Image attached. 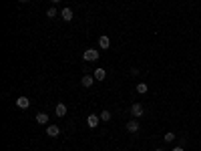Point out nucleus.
Masks as SVG:
<instances>
[{"mask_svg": "<svg viewBox=\"0 0 201 151\" xmlns=\"http://www.w3.org/2000/svg\"><path fill=\"white\" fill-rule=\"evenodd\" d=\"M83 59L87 60V63H95V60H99V50L97 49H87L83 53Z\"/></svg>", "mask_w": 201, "mask_h": 151, "instance_id": "obj_1", "label": "nucleus"}, {"mask_svg": "<svg viewBox=\"0 0 201 151\" xmlns=\"http://www.w3.org/2000/svg\"><path fill=\"white\" fill-rule=\"evenodd\" d=\"M173 151H183V147H173Z\"/></svg>", "mask_w": 201, "mask_h": 151, "instance_id": "obj_17", "label": "nucleus"}, {"mask_svg": "<svg viewBox=\"0 0 201 151\" xmlns=\"http://www.w3.org/2000/svg\"><path fill=\"white\" fill-rule=\"evenodd\" d=\"M99 123H101V115H95V113H91L87 117V125L91 129H95V127H99Z\"/></svg>", "mask_w": 201, "mask_h": 151, "instance_id": "obj_2", "label": "nucleus"}, {"mask_svg": "<svg viewBox=\"0 0 201 151\" xmlns=\"http://www.w3.org/2000/svg\"><path fill=\"white\" fill-rule=\"evenodd\" d=\"M155 151H163V149H161V147H159V149H155Z\"/></svg>", "mask_w": 201, "mask_h": 151, "instance_id": "obj_19", "label": "nucleus"}, {"mask_svg": "<svg viewBox=\"0 0 201 151\" xmlns=\"http://www.w3.org/2000/svg\"><path fill=\"white\" fill-rule=\"evenodd\" d=\"M125 127H127V131H129V133H137V131H139V121L133 119V121H129Z\"/></svg>", "mask_w": 201, "mask_h": 151, "instance_id": "obj_6", "label": "nucleus"}, {"mask_svg": "<svg viewBox=\"0 0 201 151\" xmlns=\"http://www.w3.org/2000/svg\"><path fill=\"white\" fill-rule=\"evenodd\" d=\"M20 2H26V0H20Z\"/></svg>", "mask_w": 201, "mask_h": 151, "instance_id": "obj_20", "label": "nucleus"}, {"mask_svg": "<svg viewBox=\"0 0 201 151\" xmlns=\"http://www.w3.org/2000/svg\"><path fill=\"white\" fill-rule=\"evenodd\" d=\"M147 91H149V87H147V85H145V83H139V85H137V93L145 95V93H147Z\"/></svg>", "mask_w": 201, "mask_h": 151, "instance_id": "obj_13", "label": "nucleus"}, {"mask_svg": "<svg viewBox=\"0 0 201 151\" xmlns=\"http://www.w3.org/2000/svg\"><path fill=\"white\" fill-rule=\"evenodd\" d=\"M46 135L48 137H58L61 135V127H58V125H48V127H46Z\"/></svg>", "mask_w": 201, "mask_h": 151, "instance_id": "obj_5", "label": "nucleus"}, {"mask_svg": "<svg viewBox=\"0 0 201 151\" xmlns=\"http://www.w3.org/2000/svg\"><path fill=\"white\" fill-rule=\"evenodd\" d=\"M173 139H175L173 133H165V141H173Z\"/></svg>", "mask_w": 201, "mask_h": 151, "instance_id": "obj_16", "label": "nucleus"}, {"mask_svg": "<svg viewBox=\"0 0 201 151\" xmlns=\"http://www.w3.org/2000/svg\"><path fill=\"white\" fill-rule=\"evenodd\" d=\"M109 119H111V111L109 109L101 111V121H109Z\"/></svg>", "mask_w": 201, "mask_h": 151, "instance_id": "obj_15", "label": "nucleus"}, {"mask_svg": "<svg viewBox=\"0 0 201 151\" xmlns=\"http://www.w3.org/2000/svg\"><path fill=\"white\" fill-rule=\"evenodd\" d=\"M95 79L97 81H105L107 79V71H105V68H97V71H95Z\"/></svg>", "mask_w": 201, "mask_h": 151, "instance_id": "obj_12", "label": "nucleus"}, {"mask_svg": "<svg viewBox=\"0 0 201 151\" xmlns=\"http://www.w3.org/2000/svg\"><path fill=\"white\" fill-rule=\"evenodd\" d=\"M36 123L38 125H46L48 123V113H36Z\"/></svg>", "mask_w": 201, "mask_h": 151, "instance_id": "obj_9", "label": "nucleus"}, {"mask_svg": "<svg viewBox=\"0 0 201 151\" xmlns=\"http://www.w3.org/2000/svg\"><path fill=\"white\" fill-rule=\"evenodd\" d=\"M54 113H57L58 117H65V115H66V105H65V103H58L57 109H54Z\"/></svg>", "mask_w": 201, "mask_h": 151, "instance_id": "obj_10", "label": "nucleus"}, {"mask_svg": "<svg viewBox=\"0 0 201 151\" xmlns=\"http://www.w3.org/2000/svg\"><path fill=\"white\" fill-rule=\"evenodd\" d=\"M57 14H58V10H57V8H54V6H50L48 10H46V16H48V18H54V16H57Z\"/></svg>", "mask_w": 201, "mask_h": 151, "instance_id": "obj_14", "label": "nucleus"}, {"mask_svg": "<svg viewBox=\"0 0 201 151\" xmlns=\"http://www.w3.org/2000/svg\"><path fill=\"white\" fill-rule=\"evenodd\" d=\"M95 75H85L83 79H80V85H83L85 89H89V87H93V83H95Z\"/></svg>", "mask_w": 201, "mask_h": 151, "instance_id": "obj_3", "label": "nucleus"}, {"mask_svg": "<svg viewBox=\"0 0 201 151\" xmlns=\"http://www.w3.org/2000/svg\"><path fill=\"white\" fill-rule=\"evenodd\" d=\"M61 16H62V18H65L66 22H68V20H72V16H75V12H72L71 8H62V10H61Z\"/></svg>", "mask_w": 201, "mask_h": 151, "instance_id": "obj_8", "label": "nucleus"}, {"mask_svg": "<svg viewBox=\"0 0 201 151\" xmlns=\"http://www.w3.org/2000/svg\"><path fill=\"white\" fill-rule=\"evenodd\" d=\"M50 2H53V4H58V2H61V0H50Z\"/></svg>", "mask_w": 201, "mask_h": 151, "instance_id": "obj_18", "label": "nucleus"}, {"mask_svg": "<svg viewBox=\"0 0 201 151\" xmlns=\"http://www.w3.org/2000/svg\"><path fill=\"white\" fill-rule=\"evenodd\" d=\"M131 115H133V117H141V115H143V107H141L139 103H135V105L131 107Z\"/></svg>", "mask_w": 201, "mask_h": 151, "instance_id": "obj_7", "label": "nucleus"}, {"mask_svg": "<svg viewBox=\"0 0 201 151\" xmlns=\"http://www.w3.org/2000/svg\"><path fill=\"white\" fill-rule=\"evenodd\" d=\"M16 107H18V109H28V107H30V99L28 97H18L16 99Z\"/></svg>", "mask_w": 201, "mask_h": 151, "instance_id": "obj_4", "label": "nucleus"}, {"mask_svg": "<svg viewBox=\"0 0 201 151\" xmlns=\"http://www.w3.org/2000/svg\"><path fill=\"white\" fill-rule=\"evenodd\" d=\"M99 46H101V49H109V46H111L109 36H105V34H103V36L99 38Z\"/></svg>", "mask_w": 201, "mask_h": 151, "instance_id": "obj_11", "label": "nucleus"}]
</instances>
